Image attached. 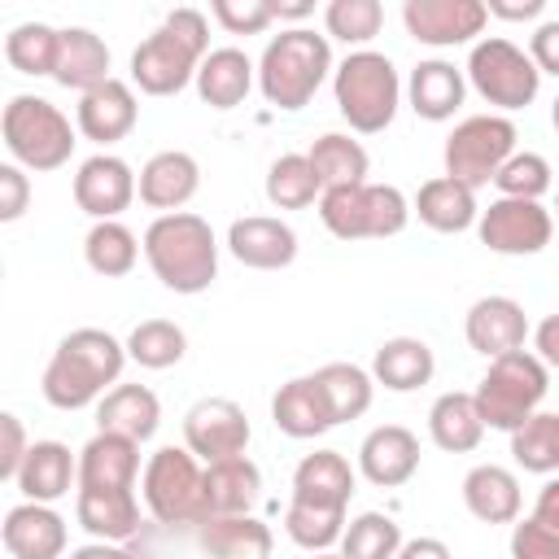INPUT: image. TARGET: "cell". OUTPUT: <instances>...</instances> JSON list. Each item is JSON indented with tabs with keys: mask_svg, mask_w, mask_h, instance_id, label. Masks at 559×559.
<instances>
[{
	"mask_svg": "<svg viewBox=\"0 0 559 559\" xmlns=\"http://www.w3.org/2000/svg\"><path fill=\"white\" fill-rule=\"evenodd\" d=\"M533 341H537V358L550 362V367H559V314H546V319L537 323Z\"/></svg>",
	"mask_w": 559,
	"mask_h": 559,
	"instance_id": "9f6ffc18",
	"label": "cell"
},
{
	"mask_svg": "<svg viewBox=\"0 0 559 559\" xmlns=\"http://www.w3.org/2000/svg\"><path fill=\"white\" fill-rule=\"evenodd\" d=\"M546 389H550L546 362L537 354H528V349H511V354H502V358L489 362V371L480 376L472 402H476L485 428L515 432L524 419L537 415Z\"/></svg>",
	"mask_w": 559,
	"mask_h": 559,
	"instance_id": "8992f818",
	"label": "cell"
},
{
	"mask_svg": "<svg viewBox=\"0 0 559 559\" xmlns=\"http://www.w3.org/2000/svg\"><path fill=\"white\" fill-rule=\"evenodd\" d=\"M555 210H559V197H555Z\"/></svg>",
	"mask_w": 559,
	"mask_h": 559,
	"instance_id": "be15d7a7",
	"label": "cell"
},
{
	"mask_svg": "<svg viewBox=\"0 0 559 559\" xmlns=\"http://www.w3.org/2000/svg\"><path fill=\"white\" fill-rule=\"evenodd\" d=\"M135 118H140V100H135L131 83H122V79L92 87L87 96H79V109H74V127L83 131V140H92L100 148L127 140L135 131Z\"/></svg>",
	"mask_w": 559,
	"mask_h": 559,
	"instance_id": "e0dca14e",
	"label": "cell"
},
{
	"mask_svg": "<svg viewBox=\"0 0 559 559\" xmlns=\"http://www.w3.org/2000/svg\"><path fill=\"white\" fill-rule=\"evenodd\" d=\"M205 559H271V528L258 515H210L197 524Z\"/></svg>",
	"mask_w": 559,
	"mask_h": 559,
	"instance_id": "83f0119b",
	"label": "cell"
},
{
	"mask_svg": "<svg viewBox=\"0 0 559 559\" xmlns=\"http://www.w3.org/2000/svg\"><path fill=\"white\" fill-rule=\"evenodd\" d=\"M183 354H188V336H183V328L170 323V319H144V323H135L131 336H127V358L140 362V367H148V371H166V367H175Z\"/></svg>",
	"mask_w": 559,
	"mask_h": 559,
	"instance_id": "b9f144b4",
	"label": "cell"
},
{
	"mask_svg": "<svg viewBox=\"0 0 559 559\" xmlns=\"http://www.w3.org/2000/svg\"><path fill=\"white\" fill-rule=\"evenodd\" d=\"M498 192L502 197H515V201H542L550 192V162L542 153H511L502 162V170L493 175Z\"/></svg>",
	"mask_w": 559,
	"mask_h": 559,
	"instance_id": "7dc6e473",
	"label": "cell"
},
{
	"mask_svg": "<svg viewBox=\"0 0 559 559\" xmlns=\"http://www.w3.org/2000/svg\"><path fill=\"white\" fill-rule=\"evenodd\" d=\"M332 44L328 35H314L306 26L280 31L266 39L262 57H258V87L275 109H306L314 100V92L323 87V79L332 74Z\"/></svg>",
	"mask_w": 559,
	"mask_h": 559,
	"instance_id": "277c9868",
	"label": "cell"
},
{
	"mask_svg": "<svg viewBox=\"0 0 559 559\" xmlns=\"http://www.w3.org/2000/svg\"><path fill=\"white\" fill-rule=\"evenodd\" d=\"M354 498V467L341 450H314L293 472V502L345 511Z\"/></svg>",
	"mask_w": 559,
	"mask_h": 559,
	"instance_id": "4316f807",
	"label": "cell"
},
{
	"mask_svg": "<svg viewBox=\"0 0 559 559\" xmlns=\"http://www.w3.org/2000/svg\"><path fill=\"white\" fill-rule=\"evenodd\" d=\"M463 74L476 87V96L489 100L493 109H528L542 87V70L533 66V57L502 35L476 39Z\"/></svg>",
	"mask_w": 559,
	"mask_h": 559,
	"instance_id": "30bf717a",
	"label": "cell"
},
{
	"mask_svg": "<svg viewBox=\"0 0 559 559\" xmlns=\"http://www.w3.org/2000/svg\"><path fill=\"white\" fill-rule=\"evenodd\" d=\"M253 79H258V66L249 61V52H240V48H210V57L197 70V96L210 109H236V105H245Z\"/></svg>",
	"mask_w": 559,
	"mask_h": 559,
	"instance_id": "f546056e",
	"label": "cell"
},
{
	"mask_svg": "<svg viewBox=\"0 0 559 559\" xmlns=\"http://www.w3.org/2000/svg\"><path fill=\"white\" fill-rule=\"evenodd\" d=\"M122 367H127V345L118 336H109L105 328H74L52 349L39 389H44L48 406L83 411V406L100 402L109 393V384H118Z\"/></svg>",
	"mask_w": 559,
	"mask_h": 559,
	"instance_id": "6da1fadb",
	"label": "cell"
},
{
	"mask_svg": "<svg viewBox=\"0 0 559 559\" xmlns=\"http://www.w3.org/2000/svg\"><path fill=\"white\" fill-rule=\"evenodd\" d=\"M550 122H555V131H559V96H555V105H550Z\"/></svg>",
	"mask_w": 559,
	"mask_h": 559,
	"instance_id": "6125c7cd",
	"label": "cell"
},
{
	"mask_svg": "<svg viewBox=\"0 0 559 559\" xmlns=\"http://www.w3.org/2000/svg\"><path fill=\"white\" fill-rule=\"evenodd\" d=\"M4 550L13 559H61L66 555V520L48 502H17L4 511Z\"/></svg>",
	"mask_w": 559,
	"mask_h": 559,
	"instance_id": "44dd1931",
	"label": "cell"
},
{
	"mask_svg": "<svg viewBox=\"0 0 559 559\" xmlns=\"http://www.w3.org/2000/svg\"><path fill=\"white\" fill-rule=\"evenodd\" d=\"M0 135H4L9 157H13L17 166H26V170H39V175L66 166L70 153H74V144H79L70 118H66L52 100L31 96V92H22V96H13V100L4 105V114H0Z\"/></svg>",
	"mask_w": 559,
	"mask_h": 559,
	"instance_id": "52a82bcc",
	"label": "cell"
},
{
	"mask_svg": "<svg viewBox=\"0 0 559 559\" xmlns=\"http://www.w3.org/2000/svg\"><path fill=\"white\" fill-rule=\"evenodd\" d=\"M140 240H135V231L127 227V223H118V218H105V223H92V231L83 236V258H87V266L96 271V275H105V280H118V275H127L135 262H140Z\"/></svg>",
	"mask_w": 559,
	"mask_h": 559,
	"instance_id": "74e56055",
	"label": "cell"
},
{
	"mask_svg": "<svg viewBox=\"0 0 559 559\" xmlns=\"http://www.w3.org/2000/svg\"><path fill=\"white\" fill-rule=\"evenodd\" d=\"M511 559H559V533L537 524L533 515L511 528Z\"/></svg>",
	"mask_w": 559,
	"mask_h": 559,
	"instance_id": "681fc988",
	"label": "cell"
},
{
	"mask_svg": "<svg viewBox=\"0 0 559 559\" xmlns=\"http://www.w3.org/2000/svg\"><path fill=\"white\" fill-rule=\"evenodd\" d=\"M144 258L170 293H205L218 280V240L201 214H157L144 231Z\"/></svg>",
	"mask_w": 559,
	"mask_h": 559,
	"instance_id": "3957f363",
	"label": "cell"
},
{
	"mask_svg": "<svg viewBox=\"0 0 559 559\" xmlns=\"http://www.w3.org/2000/svg\"><path fill=\"white\" fill-rule=\"evenodd\" d=\"M135 192H140L135 170L114 153H92L74 175V205L96 223L118 218L135 201Z\"/></svg>",
	"mask_w": 559,
	"mask_h": 559,
	"instance_id": "9a60e30c",
	"label": "cell"
},
{
	"mask_svg": "<svg viewBox=\"0 0 559 559\" xmlns=\"http://www.w3.org/2000/svg\"><path fill=\"white\" fill-rule=\"evenodd\" d=\"M463 502L480 524H515L520 520V480L511 467L480 463L463 476Z\"/></svg>",
	"mask_w": 559,
	"mask_h": 559,
	"instance_id": "1f68e13d",
	"label": "cell"
},
{
	"mask_svg": "<svg viewBox=\"0 0 559 559\" xmlns=\"http://www.w3.org/2000/svg\"><path fill=\"white\" fill-rule=\"evenodd\" d=\"M162 424V402L148 384H114L96 402V432H118L131 441H148Z\"/></svg>",
	"mask_w": 559,
	"mask_h": 559,
	"instance_id": "484cf974",
	"label": "cell"
},
{
	"mask_svg": "<svg viewBox=\"0 0 559 559\" xmlns=\"http://www.w3.org/2000/svg\"><path fill=\"white\" fill-rule=\"evenodd\" d=\"M533 520L546 524L550 533H559V476H550V480L542 485V493H537V502H533Z\"/></svg>",
	"mask_w": 559,
	"mask_h": 559,
	"instance_id": "11a10c76",
	"label": "cell"
},
{
	"mask_svg": "<svg viewBox=\"0 0 559 559\" xmlns=\"http://www.w3.org/2000/svg\"><path fill=\"white\" fill-rule=\"evenodd\" d=\"M262 493V472L249 454L205 463V511L210 515H249Z\"/></svg>",
	"mask_w": 559,
	"mask_h": 559,
	"instance_id": "d6a6232c",
	"label": "cell"
},
{
	"mask_svg": "<svg viewBox=\"0 0 559 559\" xmlns=\"http://www.w3.org/2000/svg\"><path fill=\"white\" fill-rule=\"evenodd\" d=\"M411 210L419 214L424 227H432V231H441V236L467 231V227L480 218V210H476V192H472L467 183L450 179V175H437V179L419 183Z\"/></svg>",
	"mask_w": 559,
	"mask_h": 559,
	"instance_id": "4dcf8cb0",
	"label": "cell"
},
{
	"mask_svg": "<svg viewBox=\"0 0 559 559\" xmlns=\"http://www.w3.org/2000/svg\"><path fill=\"white\" fill-rule=\"evenodd\" d=\"M314 376H319V384H323V393H328V406H332L336 424L367 415L371 393H376L371 371H362V367H354V362H328V367H319Z\"/></svg>",
	"mask_w": 559,
	"mask_h": 559,
	"instance_id": "7bdbcfd3",
	"label": "cell"
},
{
	"mask_svg": "<svg viewBox=\"0 0 559 559\" xmlns=\"http://www.w3.org/2000/svg\"><path fill=\"white\" fill-rule=\"evenodd\" d=\"M511 153H515V122L507 114H472L445 135L441 162H445L450 179H459L476 192L502 170V162Z\"/></svg>",
	"mask_w": 559,
	"mask_h": 559,
	"instance_id": "8fae6325",
	"label": "cell"
},
{
	"mask_svg": "<svg viewBox=\"0 0 559 559\" xmlns=\"http://www.w3.org/2000/svg\"><path fill=\"white\" fill-rule=\"evenodd\" d=\"M140 476V441L118 432H96L79 450V489L96 493H135Z\"/></svg>",
	"mask_w": 559,
	"mask_h": 559,
	"instance_id": "2e32d148",
	"label": "cell"
},
{
	"mask_svg": "<svg viewBox=\"0 0 559 559\" xmlns=\"http://www.w3.org/2000/svg\"><path fill=\"white\" fill-rule=\"evenodd\" d=\"M26 201H31V179L22 175L17 162H4L0 166V223H17L26 214Z\"/></svg>",
	"mask_w": 559,
	"mask_h": 559,
	"instance_id": "f907efd6",
	"label": "cell"
},
{
	"mask_svg": "<svg viewBox=\"0 0 559 559\" xmlns=\"http://www.w3.org/2000/svg\"><path fill=\"white\" fill-rule=\"evenodd\" d=\"M319 197H323V183H319V175H314L306 153H284V157L271 162V170H266V201L275 210H306Z\"/></svg>",
	"mask_w": 559,
	"mask_h": 559,
	"instance_id": "60d3db41",
	"label": "cell"
},
{
	"mask_svg": "<svg viewBox=\"0 0 559 559\" xmlns=\"http://www.w3.org/2000/svg\"><path fill=\"white\" fill-rule=\"evenodd\" d=\"M393 559H450V546L441 537H411Z\"/></svg>",
	"mask_w": 559,
	"mask_h": 559,
	"instance_id": "6f0895ef",
	"label": "cell"
},
{
	"mask_svg": "<svg viewBox=\"0 0 559 559\" xmlns=\"http://www.w3.org/2000/svg\"><path fill=\"white\" fill-rule=\"evenodd\" d=\"M205 57H210V22H205V13L201 9H175L131 52V83L144 96H175L197 79Z\"/></svg>",
	"mask_w": 559,
	"mask_h": 559,
	"instance_id": "7a4b0ae2",
	"label": "cell"
},
{
	"mask_svg": "<svg viewBox=\"0 0 559 559\" xmlns=\"http://www.w3.org/2000/svg\"><path fill=\"white\" fill-rule=\"evenodd\" d=\"M432 371H437V358H432L428 341H419V336H393L371 358V380L384 384L389 393H411V389L428 384Z\"/></svg>",
	"mask_w": 559,
	"mask_h": 559,
	"instance_id": "836d02e7",
	"label": "cell"
},
{
	"mask_svg": "<svg viewBox=\"0 0 559 559\" xmlns=\"http://www.w3.org/2000/svg\"><path fill=\"white\" fill-rule=\"evenodd\" d=\"M463 96H467V74H463L454 61H441V57L419 61V66L411 70V79H406V100H411V109H415L419 118H428V122L454 118L459 105H463Z\"/></svg>",
	"mask_w": 559,
	"mask_h": 559,
	"instance_id": "d4e9b609",
	"label": "cell"
},
{
	"mask_svg": "<svg viewBox=\"0 0 559 559\" xmlns=\"http://www.w3.org/2000/svg\"><path fill=\"white\" fill-rule=\"evenodd\" d=\"M511 459L524 472L559 476V411H537L511 432Z\"/></svg>",
	"mask_w": 559,
	"mask_h": 559,
	"instance_id": "ab89813d",
	"label": "cell"
},
{
	"mask_svg": "<svg viewBox=\"0 0 559 559\" xmlns=\"http://www.w3.org/2000/svg\"><path fill=\"white\" fill-rule=\"evenodd\" d=\"M74 520L96 537V542H127L140 533V498L135 493H96L79 489L74 493Z\"/></svg>",
	"mask_w": 559,
	"mask_h": 559,
	"instance_id": "e575fe53",
	"label": "cell"
},
{
	"mask_svg": "<svg viewBox=\"0 0 559 559\" xmlns=\"http://www.w3.org/2000/svg\"><path fill=\"white\" fill-rule=\"evenodd\" d=\"M319 218L336 240H384L411 223V201L393 183H349L319 197Z\"/></svg>",
	"mask_w": 559,
	"mask_h": 559,
	"instance_id": "9c48e42d",
	"label": "cell"
},
{
	"mask_svg": "<svg viewBox=\"0 0 559 559\" xmlns=\"http://www.w3.org/2000/svg\"><path fill=\"white\" fill-rule=\"evenodd\" d=\"M489 17H502V22H533L542 17L546 0H485Z\"/></svg>",
	"mask_w": 559,
	"mask_h": 559,
	"instance_id": "db71d44e",
	"label": "cell"
},
{
	"mask_svg": "<svg viewBox=\"0 0 559 559\" xmlns=\"http://www.w3.org/2000/svg\"><path fill=\"white\" fill-rule=\"evenodd\" d=\"M332 92H336V109L341 118L358 131V135H376L393 122L397 105H402V79L393 70V61L384 52L358 48L349 52L336 70H332Z\"/></svg>",
	"mask_w": 559,
	"mask_h": 559,
	"instance_id": "5b68a950",
	"label": "cell"
},
{
	"mask_svg": "<svg viewBox=\"0 0 559 559\" xmlns=\"http://www.w3.org/2000/svg\"><path fill=\"white\" fill-rule=\"evenodd\" d=\"M428 437L445 454H467L485 437V419L472 402V393H441L428 411Z\"/></svg>",
	"mask_w": 559,
	"mask_h": 559,
	"instance_id": "d590c367",
	"label": "cell"
},
{
	"mask_svg": "<svg viewBox=\"0 0 559 559\" xmlns=\"http://www.w3.org/2000/svg\"><path fill=\"white\" fill-rule=\"evenodd\" d=\"M467 345L476 354H485L489 362L511 354V349H524V336H528V314L515 297H502V293H489L480 297L472 310H467Z\"/></svg>",
	"mask_w": 559,
	"mask_h": 559,
	"instance_id": "d6986e66",
	"label": "cell"
},
{
	"mask_svg": "<svg viewBox=\"0 0 559 559\" xmlns=\"http://www.w3.org/2000/svg\"><path fill=\"white\" fill-rule=\"evenodd\" d=\"M227 249L240 266H253V271H284L293 258H297V231L284 223V218H271V214H249V218H236L227 227Z\"/></svg>",
	"mask_w": 559,
	"mask_h": 559,
	"instance_id": "ac0fdd59",
	"label": "cell"
},
{
	"mask_svg": "<svg viewBox=\"0 0 559 559\" xmlns=\"http://www.w3.org/2000/svg\"><path fill=\"white\" fill-rule=\"evenodd\" d=\"M380 26H384L380 0H332V4L323 9V31H328L332 39H341V44H354V52H358L367 39H376Z\"/></svg>",
	"mask_w": 559,
	"mask_h": 559,
	"instance_id": "bcb514c9",
	"label": "cell"
},
{
	"mask_svg": "<svg viewBox=\"0 0 559 559\" xmlns=\"http://www.w3.org/2000/svg\"><path fill=\"white\" fill-rule=\"evenodd\" d=\"M17 493L22 502H57L70 493V485H79V459L70 454V445L61 441H31L26 463L17 472Z\"/></svg>",
	"mask_w": 559,
	"mask_h": 559,
	"instance_id": "cb8c5ba5",
	"label": "cell"
},
{
	"mask_svg": "<svg viewBox=\"0 0 559 559\" xmlns=\"http://www.w3.org/2000/svg\"><path fill=\"white\" fill-rule=\"evenodd\" d=\"M358 472L376 489H397L419 472V441L402 424H380L358 445Z\"/></svg>",
	"mask_w": 559,
	"mask_h": 559,
	"instance_id": "ffe728a7",
	"label": "cell"
},
{
	"mask_svg": "<svg viewBox=\"0 0 559 559\" xmlns=\"http://www.w3.org/2000/svg\"><path fill=\"white\" fill-rule=\"evenodd\" d=\"M306 157H310V166H314L323 192H328V188L367 183V170H371L367 148H362L354 135H345V131H328V135H319V140L310 144Z\"/></svg>",
	"mask_w": 559,
	"mask_h": 559,
	"instance_id": "8d00e7d4",
	"label": "cell"
},
{
	"mask_svg": "<svg viewBox=\"0 0 559 559\" xmlns=\"http://www.w3.org/2000/svg\"><path fill=\"white\" fill-rule=\"evenodd\" d=\"M271 13H275V22H280V17H310L314 4H271Z\"/></svg>",
	"mask_w": 559,
	"mask_h": 559,
	"instance_id": "91938a15",
	"label": "cell"
},
{
	"mask_svg": "<svg viewBox=\"0 0 559 559\" xmlns=\"http://www.w3.org/2000/svg\"><path fill=\"white\" fill-rule=\"evenodd\" d=\"M144 511L157 524H201L205 511V467L188 445H162L140 472Z\"/></svg>",
	"mask_w": 559,
	"mask_h": 559,
	"instance_id": "ba28073f",
	"label": "cell"
},
{
	"mask_svg": "<svg viewBox=\"0 0 559 559\" xmlns=\"http://www.w3.org/2000/svg\"><path fill=\"white\" fill-rule=\"evenodd\" d=\"M271 419L293 441H310V437L336 428V415L328 406V393H323L319 376H297V380L280 384V393L271 397Z\"/></svg>",
	"mask_w": 559,
	"mask_h": 559,
	"instance_id": "603a6c76",
	"label": "cell"
},
{
	"mask_svg": "<svg viewBox=\"0 0 559 559\" xmlns=\"http://www.w3.org/2000/svg\"><path fill=\"white\" fill-rule=\"evenodd\" d=\"M210 13L227 35H262L275 22L271 0H214Z\"/></svg>",
	"mask_w": 559,
	"mask_h": 559,
	"instance_id": "c3c4849f",
	"label": "cell"
},
{
	"mask_svg": "<svg viewBox=\"0 0 559 559\" xmlns=\"http://www.w3.org/2000/svg\"><path fill=\"white\" fill-rule=\"evenodd\" d=\"M402 550V528L384 511H362L345 524L341 555L345 559H393Z\"/></svg>",
	"mask_w": 559,
	"mask_h": 559,
	"instance_id": "ee69618b",
	"label": "cell"
},
{
	"mask_svg": "<svg viewBox=\"0 0 559 559\" xmlns=\"http://www.w3.org/2000/svg\"><path fill=\"white\" fill-rule=\"evenodd\" d=\"M201 188V166L192 153L183 148H162L144 162L140 170V201L148 210H166V214H179Z\"/></svg>",
	"mask_w": 559,
	"mask_h": 559,
	"instance_id": "7402d4cb",
	"label": "cell"
},
{
	"mask_svg": "<svg viewBox=\"0 0 559 559\" xmlns=\"http://www.w3.org/2000/svg\"><path fill=\"white\" fill-rule=\"evenodd\" d=\"M4 57L17 74H35V79H52L57 74V57H61V31H52L48 22H22L4 35Z\"/></svg>",
	"mask_w": 559,
	"mask_h": 559,
	"instance_id": "f35d334b",
	"label": "cell"
},
{
	"mask_svg": "<svg viewBox=\"0 0 559 559\" xmlns=\"http://www.w3.org/2000/svg\"><path fill=\"white\" fill-rule=\"evenodd\" d=\"M284 533H288L301 550H310V555L332 550V546L345 537V511H336V507H310V502H288V511H284Z\"/></svg>",
	"mask_w": 559,
	"mask_h": 559,
	"instance_id": "f6af8a7d",
	"label": "cell"
},
{
	"mask_svg": "<svg viewBox=\"0 0 559 559\" xmlns=\"http://www.w3.org/2000/svg\"><path fill=\"white\" fill-rule=\"evenodd\" d=\"M310 559H345L341 550H319V555H310Z\"/></svg>",
	"mask_w": 559,
	"mask_h": 559,
	"instance_id": "94428289",
	"label": "cell"
},
{
	"mask_svg": "<svg viewBox=\"0 0 559 559\" xmlns=\"http://www.w3.org/2000/svg\"><path fill=\"white\" fill-rule=\"evenodd\" d=\"M528 57H533V66H537L542 74H555V79H559V17H550V22H542V26L533 31Z\"/></svg>",
	"mask_w": 559,
	"mask_h": 559,
	"instance_id": "f5cc1de1",
	"label": "cell"
},
{
	"mask_svg": "<svg viewBox=\"0 0 559 559\" xmlns=\"http://www.w3.org/2000/svg\"><path fill=\"white\" fill-rule=\"evenodd\" d=\"M183 445L201 463H223V459L245 454V445H249L245 406L231 402V397H201L183 415Z\"/></svg>",
	"mask_w": 559,
	"mask_h": 559,
	"instance_id": "4fadbf2b",
	"label": "cell"
},
{
	"mask_svg": "<svg viewBox=\"0 0 559 559\" xmlns=\"http://www.w3.org/2000/svg\"><path fill=\"white\" fill-rule=\"evenodd\" d=\"M402 22L411 39L428 48H454V44H472L485 31L489 9L485 0H406Z\"/></svg>",
	"mask_w": 559,
	"mask_h": 559,
	"instance_id": "5bb4252c",
	"label": "cell"
},
{
	"mask_svg": "<svg viewBox=\"0 0 559 559\" xmlns=\"http://www.w3.org/2000/svg\"><path fill=\"white\" fill-rule=\"evenodd\" d=\"M476 236L489 253H507V258H528L542 253L555 236V218L542 201H515V197H498L489 201V210H480L476 218Z\"/></svg>",
	"mask_w": 559,
	"mask_h": 559,
	"instance_id": "7c38bea8",
	"label": "cell"
},
{
	"mask_svg": "<svg viewBox=\"0 0 559 559\" xmlns=\"http://www.w3.org/2000/svg\"><path fill=\"white\" fill-rule=\"evenodd\" d=\"M52 79H57L61 87L79 92V96H87L92 87L109 83L114 74H109V48H105V39H100L96 31H87V26H66V31H61L57 74H52Z\"/></svg>",
	"mask_w": 559,
	"mask_h": 559,
	"instance_id": "f1b7e54d",
	"label": "cell"
},
{
	"mask_svg": "<svg viewBox=\"0 0 559 559\" xmlns=\"http://www.w3.org/2000/svg\"><path fill=\"white\" fill-rule=\"evenodd\" d=\"M70 559H135L131 550H122L118 542H87L79 550H70Z\"/></svg>",
	"mask_w": 559,
	"mask_h": 559,
	"instance_id": "680465c9",
	"label": "cell"
},
{
	"mask_svg": "<svg viewBox=\"0 0 559 559\" xmlns=\"http://www.w3.org/2000/svg\"><path fill=\"white\" fill-rule=\"evenodd\" d=\"M0 432H4L0 476H4V480H17V472H22V463H26V450H31L26 428H22V419H17V415H0Z\"/></svg>",
	"mask_w": 559,
	"mask_h": 559,
	"instance_id": "816d5d0a",
	"label": "cell"
}]
</instances>
